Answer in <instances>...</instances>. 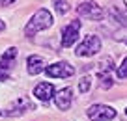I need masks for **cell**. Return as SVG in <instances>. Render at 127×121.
<instances>
[{"instance_id": "obj_2", "label": "cell", "mask_w": 127, "mask_h": 121, "mask_svg": "<svg viewBox=\"0 0 127 121\" xmlns=\"http://www.w3.org/2000/svg\"><path fill=\"white\" fill-rule=\"evenodd\" d=\"M99 50H101V39L97 37V35L90 34V35H86V37L82 39V43L77 47L75 54L79 56V58L80 56H94Z\"/></svg>"}, {"instance_id": "obj_4", "label": "cell", "mask_w": 127, "mask_h": 121, "mask_svg": "<svg viewBox=\"0 0 127 121\" xmlns=\"http://www.w3.org/2000/svg\"><path fill=\"white\" fill-rule=\"evenodd\" d=\"M45 73L47 76L51 78H67V76H73L75 74V67L67 62H56L52 65L45 67Z\"/></svg>"}, {"instance_id": "obj_21", "label": "cell", "mask_w": 127, "mask_h": 121, "mask_svg": "<svg viewBox=\"0 0 127 121\" xmlns=\"http://www.w3.org/2000/svg\"><path fill=\"white\" fill-rule=\"evenodd\" d=\"M125 43H127V41H125Z\"/></svg>"}, {"instance_id": "obj_3", "label": "cell", "mask_w": 127, "mask_h": 121, "mask_svg": "<svg viewBox=\"0 0 127 121\" xmlns=\"http://www.w3.org/2000/svg\"><path fill=\"white\" fill-rule=\"evenodd\" d=\"M86 114L92 121H112L116 117V110L107 104H94L88 108Z\"/></svg>"}, {"instance_id": "obj_11", "label": "cell", "mask_w": 127, "mask_h": 121, "mask_svg": "<svg viewBox=\"0 0 127 121\" xmlns=\"http://www.w3.org/2000/svg\"><path fill=\"white\" fill-rule=\"evenodd\" d=\"M110 13L116 17L118 21H127V6L123 4V2H116L114 6H112V9H110Z\"/></svg>"}, {"instance_id": "obj_16", "label": "cell", "mask_w": 127, "mask_h": 121, "mask_svg": "<svg viewBox=\"0 0 127 121\" xmlns=\"http://www.w3.org/2000/svg\"><path fill=\"white\" fill-rule=\"evenodd\" d=\"M9 78V74L8 73H4V71H0V80H8Z\"/></svg>"}, {"instance_id": "obj_6", "label": "cell", "mask_w": 127, "mask_h": 121, "mask_svg": "<svg viewBox=\"0 0 127 121\" xmlns=\"http://www.w3.org/2000/svg\"><path fill=\"white\" fill-rule=\"evenodd\" d=\"M80 21H71V23L67 24V26L62 30V47H71L73 43H75L77 39H79V35H80Z\"/></svg>"}, {"instance_id": "obj_7", "label": "cell", "mask_w": 127, "mask_h": 121, "mask_svg": "<svg viewBox=\"0 0 127 121\" xmlns=\"http://www.w3.org/2000/svg\"><path fill=\"white\" fill-rule=\"evenodd\" d=\"M54 93H56V90H54V86H52L51 82H39L36 88H34L36 99H39V101H43V102L51 101V99L54 97Z\"/></svg>"}, {"instance_id": "obj_12", "label": "cell", "mask_w": 127, "mask_h": 121, "mask_svg": "<svg viewBox=\"0 0 127 121\" xmlns=\"http://www.w3.org/2000/svg\"><path fill=\"white\" fill-rule=\"evenodd\" d=\"M97 76H99V80H101V86L105 88V90H108V88L112 86V76H110V73H97Z\"/></svg>"}, {"instance_id": "obj_14", "label": "cell", "mask_w": 127, "mask_h": 121, "mask_svg": "<svg viewBox=\"0 0 127 121\" xmlns=\"http://www.w3.org/2000/svg\"><path fill=\"white\" fill-rule=\"evenodd\" d=\"M90 86H92V78H90V76H82V78H80V82H79V90H80V93H88Z\"/></svg>"}, {"instance_id": "obj_20", "label": "cell", "mask_w": 127, "mask_h": 121, "mask_svg": "<svg viewBox=\"0 0 127 121\" xmlns=\"http://www.w3.org/2000/svg\"><path fill=\"white\" fill-rule=\"evenodd\" d=\"M0 116H2V112H0Z\"/></svg>"}, {"instance_id": "obj_18", "label": "cell", "mask_w": 127, "mask_h": 121, "mask_svg": "<svg viewBox=\"0 0 127 121\" xmlns=\"http://www.w3.org/2000/svg\"><path fill=\"white\" fill-rule=\"evenodd\" d=\"M11 2H15V0H2V6H9Z\"/></svg>"}, {"instance_id": "obj_13", "label": "cell", "mask_w": 127, "mask_h": 121, "mask_svg": "<svg viewBox=\"0 0 127 121\" xmlns=\"http://www.w3.org/2000/svg\"><path fill=\"white\" fill-rule=\"evenodd\" d=\"M54 8H56V11H58L60 15H65V13L69 11V4L65 0H54Z\"/></svg>"}, {"instance_id": "obj_9", "label": "cell", "mask_w": 127, "mask_h": 121, "mask_svg": "<svg viewBox=\"0 0 127 121\" xmlns=\"http://www.w3.org/2000/svg\"><path fill=\"white\" fill-rule=\"evenodd\" d=\"M26 71H28V74H32V76L43 73V71H45L43 58H41V56H28V60H26Z\"/></svg>"}, {"instance_id": "obj_10", "label": "cell", "mask_w": 127, "mask_h": 121, "mask_svg": "<svg viewBox=\"0 0 127 121\" xmlns=\"http://www.w3.org/2000/svg\"><path fill=\"white\" fill-rule=\"evenodd\" d=\"M17 58V48L15 47H11V48H8V50L2 54V58H0V71H8L9 67H11V63H13V60Z\"/></svg>"}, {"instance_id": "obj_1", "label": "cell", "mask_w": 127, "mask_h": 121, "mask_svg": "<svg viewBox=\"0 0 127 121\" xmlns=\"http://www.w3.org/2000/svg\"><path fill=\"white\" fill-rule=\"evenodd\" d=\"M52 23H54V19H52L49 9H37V11L32 15V19L28 21V24L24 26V34L34 35V34H37V32H41V30L51 28Z\"/></svg>"}, {"instance_id": "obj_5", "label": "cell", "mask_w": 127, "mask_h": 121, "mask_svg": "<svg viewBox=\"0 0 127 121\" xmlns=\"http://www.w3.org/2000/svg\"><path fill=\"white\" fill-rule=\"evenodd\" d=\"M77 13H79L80 17H86V19H94V21H101L103 19V9H101V6H97L95 2H92V0H86V2H80L79 6H77Z\"/></svg>"}, {"instance_id": "obj_15", "label": "cell", "mask_w": 127, "mask_h": 121, "mask_svg": "<svg viewBox=\"0 0 127 121\" xmlns=\"http://www.w3.org/2000/svg\"><path fill=\"white\" fill-rule=\"evenodd\" d=\"M116 73H118V78H127V58L122 62V65L118 67Z\"/></svg>"}, {"instance_id": "obj_8", "label": "cell", "mask_w": 127, "mask_h": 121, "mask_svg": "<svg viewBox=\"0 0 127 121\" xmlns=\"http://www.w3.org/2000/svg\"><path fill=\"white\" fill-rule=\"evenodd\" d=\"M54 102L60 110H69L71 106V101H73V93H71V88H64V90L56 91L54 93Z\"/></svg>"}, {"instance_id": "obj_17", "label": "cell", "mask_w": 127, "mask_h": 121, "mask_svg": "<svg viewBox=\"0 0 127 121\" xmlns=\"http://www.w3.org/2000/svg\"><path fill=\"white\" fill-rule=\"evenodd\" d=\"M4 30H6V23L0 19V32H4Z\"/></svg>"}, {"instance_id": "obj_19", "label": "cell", "mask_w": 127, "mask_h": 121, "mask_svg": "<svg viewBox=\"0 0 127 121\" xmlns=\"http://www.w3.org/2000/svg\"><path fill=\"white\" fill-rule=\"evenodd\" d=\"M125 116H127V108H125Z\"/></svg>"}]
</instances>
